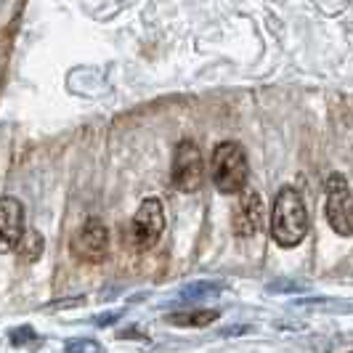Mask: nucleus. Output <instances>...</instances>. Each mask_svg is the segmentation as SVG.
<instances>
[{"label": "nucleus", "instance_id": "nucleus-1", "mask_svg": "<svg viewBox=\"0 0 353 353\" xmlns=\"http://www.w3.org/2000/svg\"><path fill=\"white\" fill-rule=\"evenodd\" d=\"M308 234V210L295 186H284L271 208V236L279 248H298Z\"/></svg>", "mask_w": 353, "mask_h": 353}, {"label": "nucleus", "instance_id": "nucleus-2", "mask_svg": "<svg viewBox=\"0 0 353 353\" xmlns=\"http://www.w3.org/2000/svg\"><path fill=\"white\" fill-rule=\"evenodd\" d=\"M248 154L236 141H223L212 149L210 178L221 194H239L248 186Z\"/></svg>", "mask_w": 353, "mask_h": 353}, {"label": "nucleus", "instance_id": "nucleus-3", "mask_svg": "<svg viewBox=\"0 0 353 353\" xmlns=\"http://www.w3.org/2000/svg\"><path fill=\"white\" fill-rule=\"evenodd\" d=\"M170 181L173 189L183 194H194L199 192L202 181H205V159L194 141H181L173 154V168H170Z\"/></svg>", "mask_w": 353, "mask_h": 353}, {"label": "nucleus", "instance_id": "nucleus-4", "mask_svg": "<svg viewBox=\"0 0 353 353\" xmlns=\"http://www.w3.org/2000/svg\"><path fill=\"white\" fill-rule=\"evenodd\" d=\"M327 221L335 234L353 236V192L343 173L327 178Z\"/></svg>", "mask_w": 353, "mask_h": 353}, {"label": "nucleus", "instance_id": "nucleus-5", "mask_svg": "<svg viewBox=\"0 0 353 353\" xmlns=\"http://www.w3.org/2000/svg\"><path fill=\"white\" fill-rule=\"evenodd\" d=\"M162 231H165L162 202L157 196H146L130 221V242L136 250H152L162 239Z\"/></svg>", "mask_w": 353, "mask_h": 353}, {"label": "nucleus", "instance_id": "nucleus-6", "mask_svg": "<svg viewBox=\"0 0 353 353\" xmlns=\"http://www.w3.org/2000/svg\"><path fill=\"white\" fill-rule=\"evenodd\" d=\"M72 250L85 263H101L109 255V229L101 218H88L72 239Z\"/></svg>", "mask_w": 353, "mask_h": 353}, {"label": "nucleus", "instance_id": "nucleus-7", "mask_svg": "<svg viewBox=\"0 0 353 353\" xmlns=\"http://www.w3.org/2000/svg\"><path fill=\"white\" fill-rule=\"evenodd\" d=\"M263 199L258 192H252V189H242L239 192V199H236V205H234V210H231V226H234V234L236 236H242V239H250V236H255L258 231L263 229Z\"/></svg>", "mask_w": 353, "mask_h": 353}, {"label": "nucleus", "instance_id": "nucleus-8", "mask_svg": "<svg viewBox=\"0 0 353 353\" xmlns=\"http://www.w3.org/2000/svg\"><path fill=\"white\" fill-rule=\"evenodd\" d=\"M24 234V208L17 196L0 199V252L17 250Z\"/></svg>", "mask_w": 353, "mask_h": 353}, {"label": "nucleus", "instance_id": "nucleus-9", "mask_svg": "<svg viewBox=\"0 0 353 353\" xmlns=\"http://www.w3.org/2000/svg\"><path fill=\"white\" fill-rule=\"evenodd\" d=\"M218 316L221 314L215 308H196V311H176V314L168 316V321L176 324V327H208Z\"/></svg>", "mask_w": 353, "mask_h": 353}, {"label": "nucleus", "instance_id": "nucleus-10", "mask_svg": "<svg viewBox=\"0 0 353 353\" xmlns=\"http://www.w3.org/2000/svg\"><path fill=\"white\" fill-rule=\"evenodd\" d=\"M17 252L21 255V261L35 263L37 258L43 255V236H40V231H35V229L24 231L21 239H19V245H17Z\"/></svg>", "mask_w": 353, "mask_h": 353}, {"label": "nucleus", "instance_id": "nucleus-11", "mask_svg": "<svg viewBox=\"0 0 353 353\" xmlns=\"http://www.w3.org/2000/svg\"><path fill=\"white\" fill-rule=\"evenodd\" d=\"M221 292V284L218 282H194L189 287L181 290V301H202V298H210V295H218Z\"/></svg>", "mask_w": 353, "mask_h": 353}, {"label": "nucleus", "instance_id": "nucleus-12", "mask_svg": "<svg viewBox=\"0 0 353 353\" xmlns=\"http://www.w3.org/2000/svg\"><path fill=\"white\" fill-rule=\"evenodd\" d=\"M64 348H67V351H72V353H77V351H101V345H99L96 340H70Z\"/></svg>", "mask_w": 353, "mask_h": 353}, {"label": "nucleus", "instance_id": "nucleus-13", "mask_svg": "<svg viewBox=\"0 0 353 353\" xmlns=\"http://www.w3.org/2000/svg\"><path fill=\"white\" fill-rule=\"evenodd\" d=\"M32 335H35V332H32V330H27V327H24V330H17L14 343H21V340H27V337H32Z\"/></svg>", "mask_w": 353, "mask_h": 353}, {"label": "nucleus", "instance_id": "nucleus-14", "mask_svg": "<svg viewBox=\"0 0 353 353\" xmlns=\"http://www.w3.org/2000/svg\"><path fill=\"white\" fill-rule=\"evenodd\" d=\"M117 316H120V314H106V316L96 319V324H109V321H117Z\"/></svg>", "mask_w": 353, "mask_h": 353}]
</instances>
